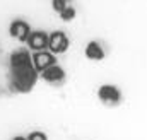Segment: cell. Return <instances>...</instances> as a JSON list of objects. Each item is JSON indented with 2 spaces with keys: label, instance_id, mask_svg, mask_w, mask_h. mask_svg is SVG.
Instances as JSON below:
<instances>
[{
  "label": "cell",
  "instance_id": "9c48e42d",
  "mask_svg": "<svg viewBox=\"0 0 147 140\" xmlns=\"http://www.w3.org/2000/svg\"><path fill=\"white\" fill-rule=\"evenodd\" d=\"M60 19L62 21H65V22H70V21H74L75 19V15H77V12H75V7H72V5H69V7H65L60 14Z\"/></svg>",
  "mask_w": 147,
  "mask_h": 140
},
{
  "label": "cell",
  "instance_id": "7a4b0ae2",
  "mask_svg": "<svg viewBox=\"0 0 147 140\" xmlns=\"http://www.w3.org/2000/svg\"><path fill=\"white\" fill-rule=\"evenodd\" d=\"M98 98H99V101L105 103V104L116 106V104L121 103L123 94H121V91H120L118 85H115V84H103V85H99V89H98Z\"/></svg>",
  "mask_w": 147,
  "mask_h": 140
},
{
  "label": "cell",
  "instance_id": "ba28073f",
  "mask_svg": "<svg viewBox=\"0 0 147 140\" xmlns=\"http://www.w3.org/2000/svg\"><path fill=\"white\" fill-rule=\"evenodd\" d=\"M84 55L87 60H92V62H101L105 60L106 57V51L103 48V44L99 41H89L86 44V50H84Z\"/></svg>",
  "mask_w": 147,
  "mask_h": 140
},
{
  "label": "cell",
  "instance_id": "7c38bea8",
  "mask_svg": "<svg viewBox=\"0 0 147 140\" xmlns=\"http://www.w3.org/2000/svg\"><path fill=\"white\" fill-rule=\"evenodd\" d=\"M12 140H26V137H21V135H19V137H14Z\"/></svg>",
  "mask_w": 147,
  "mask_h": 140
},
{
  "label": "cell",
  "instance_id": "5b68a950",
  "mask_svg": "<svg viewBox=\"0 0 147 140\" xmlns=\"http://www.w3.org/2000/svg\"><path fill=\"white\" fill-rule=\"evenodd\" d=\"M31 58H33V65H34V69H36L38 73H41L43 70H46L48 67H51V65H55V63H57V57H55V55H51L48 50H45V51H38V53H33V55H31Z\"/></svg>",
  "mask_w": 147,
  "mask_h": 140
},
{
  "label": "cell",
  "instance_id": "3957f363",
  "mask_svg": "<svg viewBox=\"0 0 147 140\" xmlns=\"http://www.w3.org/2000/svg\"><path fill=\"white\" fill-rule=\"evenodd\" d=\"M70 46V39L63 31H53L51 34H48V51L51 55H62L69 50Z\"/></svg>",
  "mask_w": 147,
  "mask_h": 140
},
{
  "label": "cell",
  "instance_id": "8992f818",
  "mask_svg": "<svg viewBox=\"0 0 147 140\" xmlns=\"http://www.w3.org/2000/svg\"><path fill=\"white\" fill-rule=\"evenodd\" d=\"M28 46H29V50L31 51H45V50H48V33H45V31H31V34L28 38Z\"/></svg>",
  "mask_w": 147,
  "mask_h": 140
},
{
  "label": "cell",
  "instance_id": "52a82bcc",
  "mask_svg": "<svg viewBox=\"0 0 147 140\" xmlns=\"http://www.w3.org/2000/svg\"><path fill=\"white\" fill-rule=\"evenodd\" d=\"M9 33H10L12 38H16V39H19V41L26 43L28 38H29V34H31V28H29V24H28L26 21L17 19V21H12L10 28H9Z\"/></svg>",
  "mask_w": 147,
  "mask_h": 140
},
{
  "label": "cell",
  "instance_id": "277c9868",
  "mask_svg": "<svg viewBox=\"0 0 147 140\" xmlns=\"http://www.w3.org/2000/svg\"><path fill=\"white\" fill-rule=\"evenodd\" d=\"M41 77L48 84H51V85H62L65 82V79H67V73H65L63 67H60L58 63H55V65L48 67L46 70H43L41 72Z\"/></svg>",
  "mask_w": 147,
  "mask_h": 140
},
{
  "label": "cell",
  "instance_id": "8fae6325",
  "mask_svg": "<svg viewBox=\"0 0 147 140\" xmlns=\"http://www.w3.org/2000/svg\"><path fill=\"white\" fill-rule=\"evenodd\" d=\"M26 140H48V137H46V133H43V132H31L28 137H26Z\"/></svg>",
  "mask_w": 147,
  "mask_h": 140
},
{
  "label": "cell",
  "instance_id": "6da1fadb",
  "mask_svg": "<svg viewBox=\"0 0 147 140\" xmlns=\"http://www.w3.org/2000/svg\"><path fill=\"white\" fill-rule=\"evenodd\" d=\"M10 89L17 92H29L38 82V73L29 50L21 48L10 53Z\"/></svg>",
  "mask_w": 147,
  "mask_h": 140
},
{
  "label": "cell",
  "instance_id": "30bf717a",
  "mask_svg": "<svg viewBox=\"0 0 147 140\" xmlns=\"http://www.w3.org/2000/svg\"><path fill=\"white\" fill-rule=\"evenodd\" d=\"M51 5H53V9H55V10L60 14V12H62L65 7H69L70 3H69L67 0H53V2H51Z\"/></svg>",
  "mask_w": 147,
  "mask_h": 140
}]
</instances>
